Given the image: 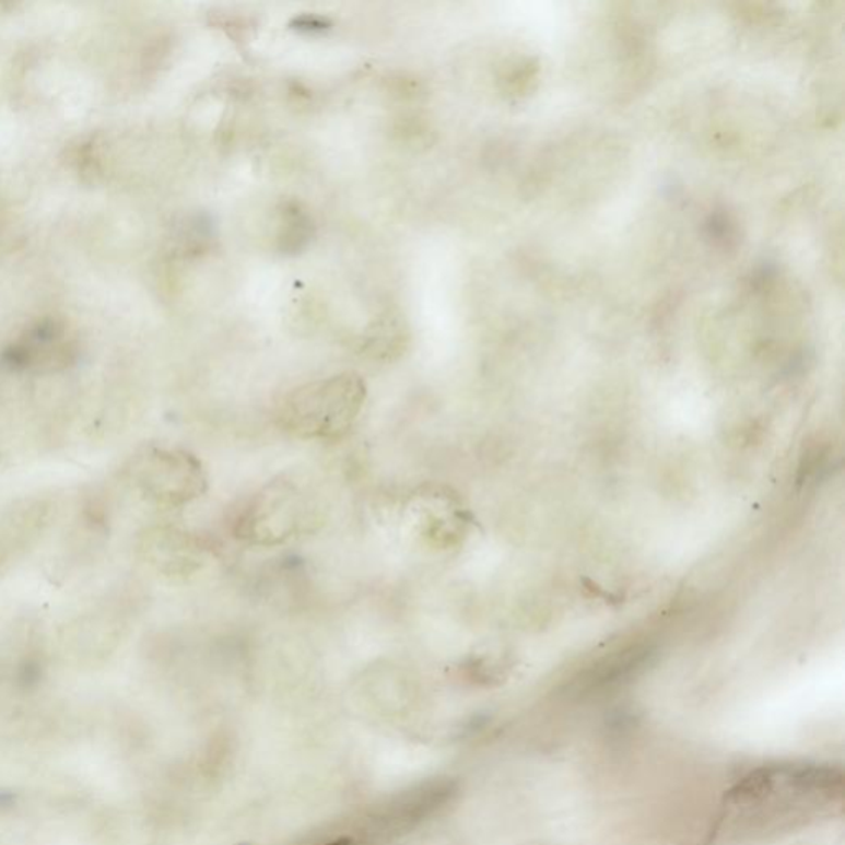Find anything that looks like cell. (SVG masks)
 Masks as SVG:
<instances>
[{"label": "cell", "mask_w": 845, "mask_h": 845, "mask_svg": "<svg viewBox=\"0 0 845 845\" xmlns=\"http://www.w3.org/2000/svg\"><path fill=\"white\" fill-rule=\"evenodd\" d=\"M365 401L364 378L344 372L287 391L277 404L274 416L283 432L304 442H333L354 429Z\"/></svg>", "instance_id": "6da1fadb"}, {"label": "cell", "mask_w": 845, "mask_h": 845, "mask_svg": "<svg viewBox=\"0 0 845 845\" xmlns=\"http://www.w3.org/2000/svg\"><path fill=\"white\" fill-rule=\"evenodd\" d=\"M316 509L310 494L294 479L268 482L235 519L233 533L246 545L278 547L306 532Z\"/></svg>", "instance_id": "7a4b0ae2"}, {"label": "cell", "mask_w": 845, "mask_h": 845, "mask_svg": "<svg viewBox=\"0 0 845 845\" xmlns=\"http://www.w3.org/2000/svg\"><path fill=\"white\" fill-rule=\"evenodd\" d=\"M148 497L165 507H183L207 492V472L192 453L155 448L145 453L138 471Z\"/></svg>", "instance_id": "3957f363"}, {"label": "cell", "mask_w": 845, "mask_h": 845, "mask_svg": "<svg viewBox=\"0 0 845 845\" xmlns=\"http://www.w3.org/2000/svg\"><path fill=\"white\" fill-rule=\"evenodd\" d=\"M407 509L410 533L420 545L435 552L458 545L468 519L455 495L430 488L414 494Z\"/></svg>", "instance_id": "277c9868"}, {"label": "cell", "mask_w": 845, "mask_h": 845, "mask_svg": "<svg viewBox=\"0 0 845 845\" xmlns=\"http://www.w3.org/2000/svg\"><path fill=\"white\" fill-rule=\"evenodd\" d=\"M152 563L168 576H190L203 568L213 547L197 533L179 529H159L149 536Z\"/></svg>", "instance_id": "5b68a950"}, {"label": "cell", "mask_w": 845, "mask_h": 845, "mask_svg": "<svg viewBox=\"0 0 845 845\" xmlns=\"http://www.w3.org/2000/svg\"><path fill=\"white\" fill-rule=\"evenodd\" d=\"M352 841L351 838H339V841L329 842V844L326 845H351Z\"/></svg>", "instance_id": "8992f818"}]
</instances>
